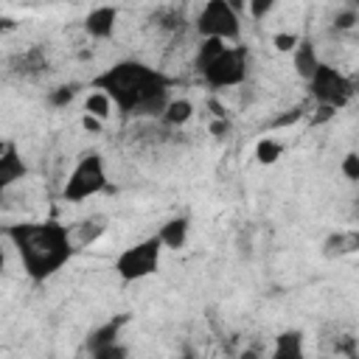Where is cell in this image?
Instances as JSON below:
<instances>
[{
  "mask_svg": "<svg viewBox=\"0 0 359 359\" xmlns=\"http://www.w3.org/2000/svg\"><path fill=\"white\" fill-rule=\"evenodd\" d=\"M342 174H345L348 180L359 182V154H356V151H348V154L342 157Z\"/></svg>",
  "mask_w": 359,
  "mask_h": 359,
  "instance_id": "7402d4cb",
  "label": "cell"
},
{
  "mask_svg": "<svg viewBox=\"0 0 359 359\" xmlns=\"http://www.w3.org/2000/svg\"><path fill=\"white\" fill-rule=\"evenodd\" d=\"M275 359H292V356H303V334L300 331H283L275 337Z\"/></svg>",
  "mask_w": 359,
  "mask_h": 359,
  "instance_id": "4fadbf2b",
  "label": "cell"
},
{
  "mask_svg": "<svg viewBox=\"0 0 359 359\" xmlns=\"http://www.w3.org/2000/svg\"><path fill=\"white\" fill-rule=\"evenodd\" d=\"M6 236L14 241L31 280H45V278L56 275L73 255L70 233L59 222L11 224V227H6Z\"/></svg>",
  "mask_w": 359,
  "mask_h": 359,
  "instance_id": "7a4b0ae2",
  "label": "cell"
},
{
  "mask_svg": "<svg viewBox=\"0 0 359 359\" xmlns=\"http://www.w3.org/2000/svg\"><path fill=\"white\" fill-rule=\"evenodd\" d=\"M356 216H359V202H356Z\"/></svg>",
  "mask_w": 359,
  "mask_h": 359,
  "instance_id": "d6a6232c",
  "label": "cell"
},
{
  "mask_svg": "<svg viewBox=\"0 0 359 359\" xmlns=\"http://www.w3.org/2000/svg\"><path fill=\"white\" fill-rule=\"evenodd\" d=\"M309 93L314 95L317 104H331V107L339 109V107H345V104L351 101V95H353L356 90H353L351 79H345L337 67L320 62L317 73L309 79Z\"/></svg>",
  "mask_w": 359,
  "mask_h": 359,
  "instance_id": "52a82bcc",
  "label": "cell"
},
{
  "mask_svg": "<svg viewBox=\"0 0 359 359\" xmlns=\"http://www.w3.org/2000/svg\"><path fill=\"white\" fill-rule=\"evenodd\" d=\"M247 6H250V14H252L255 20H264V17L275 8V0H247Z\"/></svg>",
  "mask_w": 359,
  "mask_h": 359,
  "instance_id": "d4e9b609",
  "label": "cell"
},
{
  "mask_svg": "<svg viewBox=\"0 0 359 359\" xmlns=\"http://www.w3.org/2000/svg\"><path fill=\"white\" fill-rule=\"evenodd\" d=\"M292 62H294L297 76H300V79H306V81H309V79L317 73V67H320L317 50H314V45H311L309 39H300V42H297V48L292 50Z\"/></svg>",
  "mask_w": 359,
  "mask_h": 359,
  "instance_id": "30bf717a",
  "label": "cell"
},
{
  "mask_svg": "<svg viewBox=\"0 0 359 359\" xmlns=\"http://www.w3.org/2000/svg\"><path fill=\"white\" fill-rule=\"evenodd\" d=\"M348 252H359V230L334 233L325 238V255H348Z\"/></svg>",
  "mask_w": 359,
  "mask_h": 359,
  "instance_id": "5bb4252c",
  "label": "cell"
},
{
  "mask_svg": "<svg viewBox=\"0 0 359 359\" xmlns=\"http://www.w3.org/2000/svg\"><path fill=\"white\" fill-rule=\"evenodd\" d=\"M300 118H303V109H300V107H294V109H286L283 115H278V118H275V121H272L269 126H272V129H280V126H289V123H297Z\"/></svg>",
  "mask_w": 359,
  "mask_h": 359,
  "instance_id": "cb8c5ba5",
  "label": "cell"
},
{
  "mask_svg": "<svg viewBox=\"0 0 359 359\" xmlns=\"http://www.w3.org/2000/svg\"><path fill=\"white\" fill-rule=\"evenodd\" d=\"M17 65H20V67H14V70H17L20 76H36V73H42V70L48 67V62H45V56H42L39 48H31V50L20 53V56H17Z\"/></svg>",
  "mask_w": 359,
  "mask_h": 359,
  "instance_id": "e0dca14e",
  "label": "cell"
},
{
  "mask_svg": "<svg viewBox=\"0 0 359 359\" xmlns=\"http://www.w3.org/2000/svg\"><path fill=\"white\" fill-rule=\"evenodd\" d=\"M275 48L280 50V53H292L294 48H297V42H300V36L297 34H275Z\"/></svg>",
  "mask_w": 359,
  "mask_h": 359,
  "instance_id": "603a6c76",
  "label": "cell"
},
{
  "mask_svg": "<svg viewBox=\"0 0 359 359\" xmlns=\"http://www.w3.org/2000/svg\"><path fill=\"white\" fill-rule=\"evenodd\" d=\"M81 126H84L87 132H101V129H104V121L95 118V115H90V112H84V115H81Z\"/></svg>",
  "mask_w": 359,
  "mask_h": 359,
  "instance_id": "f1b7e54d",
  "label": "cell"
},
{
  "mask_svg": "<svg viewBox=\"0 0 359 359\" xmlns=\"http://www.w3.org/2000/svg\"><path fill=\"white\" fill-rule=\"evenodd\" d=\"M210 132H213L216 137H224V135L230 132V121H227V118H216V121L210 123Z\"/></svg>",
  "mask_w": 359,
  "mask_h": 359,
  "instance_id": "f546056e",
  "label": "cell"
},
{
  "mask_svg": "<svg viewBox=\"0 0 359 359\" xmlns=\"http://www.w3.org/2000/svg\"><path fill=\"white\" fill-rule=\"evenodd\" d=\"M160 250H163L160 236H149V238L126 247L118 255L115 272L123 280H143V278H149V275L157 272V266H160Z\"/></svg>",
  "mask_w": 359,
  "mask_h": 359,
  "instance_id": "277c9868",
  "label": "cell"
},
{
  "mask_svg": "<svg viewBox=\"0 0 359 359\" xmlns=\"http://www.w3.org/2000/svg\"><path fill=\"white\" fill-rule=\"evenodd\" d=\"M115 22H118V8L115 6H98L84 17V31L95 39H107V36H112Z\"/></svg>",
  "mask_w": 359,
  "mask_h": 359,
  "instance_id": "9c48e42d",
  "label": "cell"
},
{
  "mask_svg": "<svg viewBox=\"0 0 359 359\" xmlns=\"http://www.w3.org/2000/svg\"><path fill=\"white\" fill-rule=\"evenodd\" d=\"M227 3H230V6H233V8L238 11V14H241V11L247 8V0H227Z\"/></svg>",
  "mask_w": 359,
  "mask_h": 359,
  "instance_id": "1f68e13d",
  "label": "cell"
},
{
  "mask_svg": "<svg viewBox=\"0 0 359 359\" xmlns=\"http://www.w3.org/2000/svg\"><path fill=\"white\" fill-rule=\"evenodd\" d=\"M205 84L210 87H236L247 79V48L244 45H233L224 48L205 70H202Z\"/></svg>",
  "mask_w": 359,
  "mask_h": 359,
  "instance_id": "8992f818",
  "label": "cell"
},
{
  "mask_svg": "<svg viewBox=\"0 0 359 359\" xmlns=\"http://www.w3.org/2000/svg\"><path fill=\"white\" fill-rule=\"evenodd\" d=\"M160 241H163V247H168V250H180L182 244H185V238H188V219L185 216H174V219H168L163 227H160Z\"/></svg>",
  "mask_w": 359,
  "mask_h": 359,
  "instance_id": "8fae6325",
  "label": "cell"
},
{
  "mask_svg": "<svg viewBox=\"0 0 359 359\" xmlns=\"http://www.w3.org/2000/svg\"><path fill=\"white\" fill-rule=\"evenodd\" d=\"M334 115H337V107L320 104V107H317V115H314V123H325V121H331Z\"/></svg>",
  "mask_w": 359,
  "mask_h": 359,
  "instance_id": "83f0119b",
  "label": "cell"
},
{
  "mask_svg": "<svg viewBox=\"0 0 359 359\" xmlns=\"http://www.w3.org/2000/svg\"><path fill=\"white\" fill-rule=\"evenodd\" d=\"M95 90H104L123 115H163L168 107L171 79L160 70L123 59L93 79Z\"/></svg>",
  "mask_w": 359,
  "mask_h": 359,
  "instance_id": "6da1fadb",
  "label": "cell"
},
{
  "mask_svg": "<svg viewBox=\"0 0 359 359\" xmlns=\"http://www.w3.org/2000/svg\"><path fill=\"white\" fill-rule=\"evenodd\" d=\"M73 98H76V87H73V84H65V87H56V90H50V95H48V104H50V107H67Z\"/></svg>",
  "mask_w": 359,
  "mask_h": 359,
  "instance_id": "44dd1931",
  "label": "cell"
},
{
  "mask_svg": "<svg viewBox=\"0 0 359 359\" xmlns=\"http://www.w3.org/2000/svg\"><path fill=\"white\" fill-rule=\"evenodd\" d=\"M154 22L165 31H180L185 25V14L180 8H157L154 11Z\"/></svg>",
  "mask_w": 359,
  "mask_h": 359,
  "instance_id": "ffe728a7",
  "label": "cell"
},
{
  "mask_svg": "<svg viewBox=\"0 0 359 359\" xmlns=\"http://www.w3.org/2000/svg\"><path fill=\"white\" fill-rule=\"evenodd\" d=\"M356 22H359V17H356L353 8H345V11H339V14L334 17V25H337L339 31H348V28H353Z\"/></svg>",
  "mask_w": 359,
  "mask_h": 359,
  "instance_id": "484cf974",
  "label": "cell"
},
{
  "mask_svg": "<svg viewBox=\"0 0 359 359\" xmlns=\"http://www.w3.org/2000/svg\"><path fill=\"white\" fill-rule=\"evenodd\" d=\"M196 31L202 36L219 39H238L241 34V14L227 0H208L196 17Z\"/></svg>",
  "mask_w": 359,
  "mask_h": 359,
  "instance_id": "5b68a950",
  "label": "cell"
},
{
  "mask_svg": "<svg viewBox=\"0 0 359 359\" xmlns=\"http://www.w3.org/2000/svg\"><path fill=\"white\" fill-rule=\"evenodd\" d=\"M280 154H283V146H280L278 140H272V137H261V140L255 143V160H258L261 165L278 163Z\"/></svg>",
  "mask_w": 359,
  "mask_h": 359,
  "instance_id": "d6986e66",
  "label": "cell"
},
{
  "mask_svg": "<svg viewBox=\"0 0 359 359\" xmlns=\"http://www.w3.org/2000/svg\"><path fill=\"white\" fill-rule=\"evenodd\" d=\"M93 356H98V359H121V356H126V348H121V345H107V348H101V351H95Z\"/></svg>",
  "mask_w": 359,
  "mask_h": 359,
  "instance_id": "4316f807",
  "label": "cell"
},
{
  "mask_svg": "<svg viewBox=\"0 0 359 359\" xmlns=\"http://www.w3.org/2000/svg\"><path fill=\"white\" fill-rule=\"evenodd\" d=\"M107 188V171H104V160L98 151H87L79 157L76 168L70 171L62 196L67 202H84L90 196H95L98 191Z\"/></svg>",
  "mask_w": 359,
  "mask_h": 359,
  "instance_id": "3957f363",
  "label": "cell"
},
{
  "mask_svg": "<svg viewBox=\"0 0 359 359\" xmlns=\"http://www.w3.org/2000/svg\"><path fill=\"white\" fill-rule=\"evenodd\" d=\"M191 115H194V104L188 98H174V101H168V107L163 112V121L168 126H182V123L191 121Z\"/></svg>",
  "mask_w": 359,
  "mask_h": 359,
  "instance_id": "9a60e30c",
  "label": "cell"
},
{
  "mask_svg": "<svg viewBox=\"0 0 359 359\" xmlns=\"http://www.w3.org/2000/svg\"><path fill=\"white\" fill-rule=\"evenodd\" d=\"M25 163L14 146V140H6L3 149H0V188H11L17 180L25 177Z\"/></svg>",
  "mask_w": 359,
  "mask_h": 359,
  "instance_id": "ba28073f",
  "label": "cell"
},
{
  "mask_svg": "<svg viewBox=\"0 0 359 359\" xmlns=\"http://www.w3.org/2000/svg\"><path fill=\"white\" fill-rule=\"evenodd\" d=\"M123 323H126V314H121V317H115V320L104 323L101 328H95V331H93V337L87 339L90 353H95V351H101V348L112 345V342L118 339V331H121V325H123Z\"/></svg>",
  "mask_w": 359,
  "mask_h": 359,
  "instance_id": "7c38bea8",
  "label": "cell"
},
{
  "mask_svg": "<svg viewBox=\"0 0 359 359\" xmlns=\"http://www.w3.org/2000/svg\"><path fill=\"white\" fill-rule=\"evenodd\" d=\"M208 107L213 109V115H216V118H227V109H224V107H222L216 98H210V101H208Z\"/></svg>",
  "mask_w": 359,
  "mask_h": 359,
  "instance_id": "4dcf8cb0",
  "label": "cell"
},
{
  "mask_svg": "<svg viewBox=\"0 0 359 359\" xmlns=\"http://www.w3.org/2000/svg\"><path fill=\"white\" fill-rule=\"evenodd\" d=\"M227 39H219V36H202V45H199V50H196V70L202 73L227 45H224Z\"/></svg>",
  "mask_w": 359,
  "mask_h": 359,
  "instance_id": "2e32d148",
  "label": "cell"
},
{
  "mask_svg": "<svg viewBox=\"0 0 359 359\" xmlns=\"http://www.w3.org/2000/svg\"><path fill=\"white\" fill-rule=\"evenodd\" d=\"M84 112H90V115L107 121L109 112H112V98H109L104 90H95V93L87 95V101H84Z\"/></svg>",
  "mask_w": 359,
  "mask_h": 359,
  "instance_id": "ac0fdd59",
  "label": "cell"
}]
</instances>
